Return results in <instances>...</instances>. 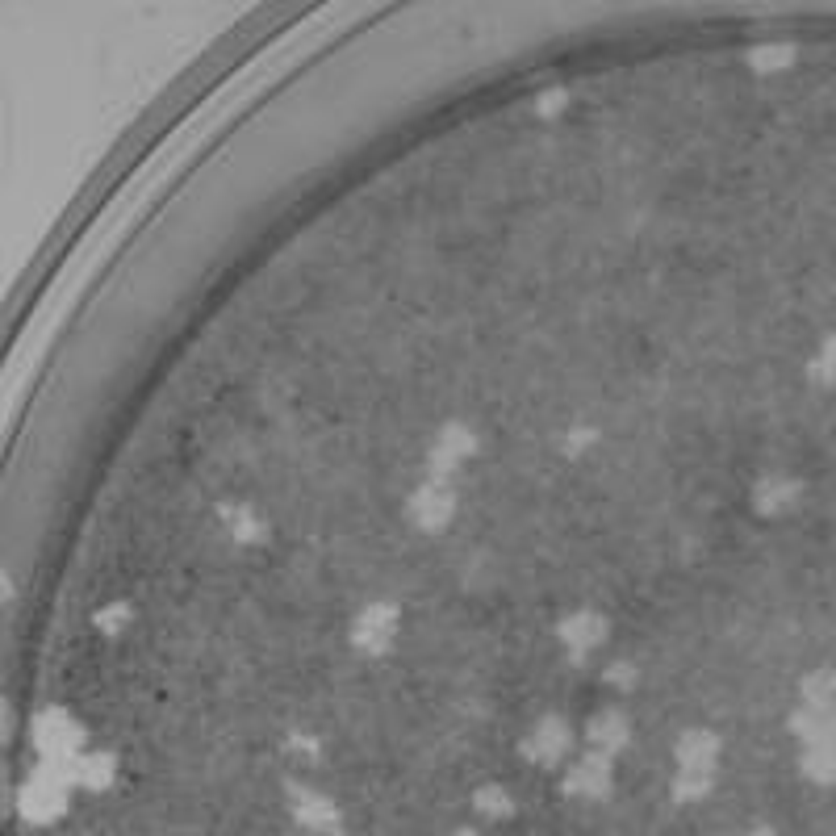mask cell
<instances>
[{
    "mask_svg": "<svg viewBox=\"0 0 836 836\" xmlns=\"http://www.w3.org/2000/svg\"><path fill=\"white\" fill-rule=\"evenodd\" d=\"M753 502L761 515H782V510H791L799 502V481L791 477H761L757 490H753Z\"/></svg>",
    "mask_w": 836,
    "mask_h": 836,
    "instance_id": "7",
    "label": "cell"
},
{
    "mask_svg": "<svg viewBox=\"0 0 836 836\" xmlns=\"http://www.w3.org/2000/svg\"><path fill=\"white\" fill-rule=\"evenodd\" d=\"M92 623L101 627V636H118L126 623H134V607L130 602H109V607H101L97 615H92Z\"/></svg>",
    "mask_w": 836,
    "mask_h": 836,
    "instance_id": "13",
    "label": "cell"
},
{
    "mask_svg": "<svg viewBox=\"0 0 836 836\" xmlns=\"http://www.w3.org/2000/svg\"><path fill=\"white\" fill-rule=\"evenodd\" d=\"M602 640H607V619L598 611H573L569 619H561V644L573 661H586Z\"/></svg>",
    "mask_w": 836,
    "mask_h": 836,
    "instance_id": "4",
    "label": "cell"
},
{
    "mask_svg": "<svg viewBox=\"0 0 836 836\" xmlns=\"http://www.w3.org/2000/svg\"><path fill=\"white\" fill-rule=\"evenodd\" d=\"M565 749H569V728H565V719H544V724L531 732L527 745H523V753H527L531 761H540V765H556V761L565 757Z\"/></svg>",
    "mask_w": 836,
    "mask_h": 836,
    "instance_id": "5",
    "label": "cell"
},
{
    "mask_svg": "<svg viewBox=\"0 0 836 836\" xmlns=\"http://www.w3.org/2000/svg\"><path fill=\"white\" fill-rule=\"evenodd\" d=\"M452 515H456V490L452 481H439V477H427L406 502V519L418 531H444Z\"/></svg>",
    "mask_w": 836,
    "mask_h": 836,
    "instance_id": "1",
    "label": "cell"
},
{
    "mask_svg": "<svg viewBox=\"0 0 836 836\" xmlns=\"http://www.w3.org/2000/svg\"><path fill=\"white\" fill-rule=\"evenodd\" d=\"M607 778H611L607 757H602V753H590V757H582V761H577L573 770L565 774V791H569V795H602V791H607Z\"/></svg>",
    "mask_w": 836,
    "mask_h": 836,
    "instance_id": "6",
    "label": "cell"
},
{
    "mask_svg": "<svg viewBox=\"0 0 836 836\" xmlns=\"http://www.w3.org/2000/svg\"><path fill=\"white\" fill-rule=\"evenodd\" d=\"M293 799H297V803H293V807H297V820H306L310 828H335V824H339L335 807H331L327 799H314V795H306V791L293 795Z\"/></svg>",
    "mask_w": 836,
    "mask_h": 836,
    "instance_id": "11",
    "label": "cell"
},
{
    "mask_svg": "<svg viewBox=\"0 0 836 836\" xmlns=\"http://www.w3.org/2000/svg\"><path fill=\"white\" fill-rule=\"evenodd\" d=\"M477 807L485 811V816H506L510 799H506V791H498V786H485V791L477 795Z\"/></svg>",
    "mask_w": 836,
    "mask_h": 836,
    "instance_id": "14",
    "label": "cell"
},
{
    "mask_svg": "<svg viewBox=\"0 0 836 836\" xmlns=\"http://www.w3.org/2000/svg\"><path fill=\"white\" fill-rule=\"evenodd\" d=\"M803 703L807 707H820V711H832L836 707V673L832 669L811 673V678L803 682Z\"/></svg>",
    "mask_w": 836,
    "mask_h": 836,
    "instance_id": "10",
    "label": "cell"
},
{
    "mask_svg": "<svg viewBox=\"0 0 836 836\" xmlns=\"http://www.w3.org/2000/svg\"><path fill=\"white\" fill-rule=\"evenodd\" d=\"M222 523H226V531L235 536L239 544H260L268 531H264V523H260V515H255L251 506H222Z\"/></svg>",
    "mask_w": 836,
    "mask_h": 836,
    "instance_id": "9",
    "label": "cell"
},
{
    "mask_svg": "<svg viewBox=\"0 0 836 836\" xmlns=\"http://www.w3.org/2000/svg\"><path fill=\"white\" fill-rule=\"evenodd\" d=\"M473 448H477L473 431L460 427V423H448L444 431L435 435V444H431V452H427V473L439 477V481H452V473L473 456Z\"/></svg>",
    "mask_w": 836,
    "mask_h": 836,
    "instance_id": "3",
    "label": "cell"
},
{
    "mask_svg": "<svg viewBox=\"0 0 836 836\" xmlns=\"http://www.w3.org/2000/svg\"><path fill=\"white\" fill-rule=\"evenodd\" d=\"M590 745H594V753H602V757L619 753V749L627 745V719H623L619 711H602V715H594V719H590Z\"/></svg>",
    "mask_w": 836,
    "mask_h": 836,
    "instance_id": "8",
    "label": "cell"
},
{
    "mask_svg": "<svg viewBox=\"0 0 836 836\" xmlns=\"http://www.w3.org/2000/svg\"><path fill=\"white\" fill-rule=\"evenodd\" d=\"M749 63L757 67V72H782V67L795 63V46H786V42H778V46H753Z\"/></svg>",
    "mask_w": 836,
    "mask_h": 836,
    "instance_id": "12",
    "label": "cell"
},
{
    "mask_svg": "<svg viewBox=\"0 0 836 836\" xmlns=\"http://www.w3.org/2000/svg\"><path fill=\"white\" fill-rule=\"evenodd\" d=\"M590 444H594V431H569L565 452H569V456H577V452H586Z\"/></svg>",
    "mask_w": 836,
    "mask_h": 836,
    "instance_id": "16",
    "label": "cell"
},
{
    "mask_svg": "<svg viewBox=\"0 0 836 836\" xmlns=\"http://www.w3.org/2000/svg\"><path fill=\"white\" fill-rule=\"evenodd\" d=\"M561 109H565V92H561V88H548L544 97L536 101V113H540V118H556Z\"/></svg>",
    "mask_w": 836,
    "mask_h": 836,
    "instance_id": "15",
    "label": "cell"
},
{
    "mask_svg": "<svg viewBox=\"0 0 836 836\" xmlns=\"http://www.w3.org/2000/svg\"><path fill=\"white\" fill-rule=\"evenodd\" d=\"M398 607L393 602H368V607L352 619V644L368 657H381L393 648V636H398Z\"/></svg>",
    "mask_w": 836,
    "mask_h": 836,
    "instance_id": "2",
    "label": "cell"
}]
</instances>
